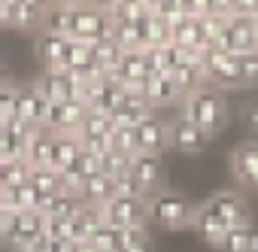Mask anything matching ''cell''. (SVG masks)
Masks as SVG:
<instances>
[{
  "label": "cell",
  "mask_w": 258,
  "mask_h": 252,
  "mask_svg": "<svg viewBox=\"0 0 258 252\" xmlns=\"http://www.w3.org/2000/svg\"><path fill=\"white\" fill-rule=\"evenodd\" d=\"M179 109L198 124L210 140L219 137L225 131V124H228V97H225V91H219L213 85H204L195 94H188Z\"/></svg>",
  "instance_id": "6da1fadb"
},
{
  "label": "cell",
  "mask_w": 258,
  "mask_h": 252,
  "mask_svg": "<svg viewBox=\"0 0 258 252\" xmlns=\"http://www.w3.org/2000/svg\"><path fill=\"white\" fill-rule=\"evenodd\" d=\"M195 204L182 195V192H170V188H158L146 198V216L149 222L167 228V231H182L191 228L195 219Z\"/></svg>",
  "instance_id": "7a4b0ae2"
},
{
  "label": "cell",
  "mask_w": 258,
  "mask_h": 252,
  "mask_svg": "<svg viewBox=\"0 0 258 252\" xmlns=\"http://www.w3.org/2000/svg\"><path fill=\"white\" fill-rule=\"evenodd\" d=\"M103 37H112V19L103 13V7L94 4H73V22H70V40L76 43H97Z\"/></svg>",
  "instance_id": "3957f363"
},
{
  "label": "cell",
  "mask_w": 258,
  "mask_h": 252,
  "mask_svg": "<svg viewBox=\"0 0 258 252\" xmlns=\"http://www.w3.org/2000/svg\"><path fill=\"white\" fill-rule=\"evenodd\" d=\"M228 164H231V176L237 182V192L258 198V140L255 137L240 140L231 149Z\"/></svg>",
  "instance_id": "277c9868"
},
{
  "label": "cell",
  "mask_w": 258,
  "mask_h": 252,
  "mask_svg": "<svg viewBox=\"0 0 258 252\" xmlns=\"http://www.w3.org/2000/svg\"><path fill=\"white\" fill-rule=\"evenodd\" d=\"M201 64H204V73H207V85H213L219 91L243 88L240 55H228V52H219V49H207Z\"/></svg>",
  "instance_id": "5b68a950"
},
{
  "label": "cell",
  "mask_w": 258,
  "mask_h": 252,
  "mask_svg": "<svg viewBox=\"0 0 258 252\" xmlns=\"http://www.w3.org/2000/svg\"><path fill=\"white\" fill-rule=\"evenodd\" d=\"M210 143V137L198 128V124L179 109L173 118H167V149L182 152V155H198L204 152Z\"/></svg>",
  "instance_id": "8992f818"
},
{
  "label": "cell",
  "mask_w": 258,
  "mask_h": 252,
  "mask_svg": "<svg viewBox=\"0 0 258 252\" xmlns=\"http://www.w3.org/2000/svg\"><path fill=\"white\" fill-rule=\"evenodd\" d=\"M100 216L106 225L127 231V228H146L149 216H146V198H124L115 195L106 207H100Z\"/></svg>",
  "instance_id": "52a82bcc"
},
{
  "label": "cell",
  "mask_w": 258,
  "mask_h": 252,
  "mask_svg": "<svg viewBox=\"0 0 258 252\" xmlns=\"http://www.w3.org/2000/svg\"><path fill=\"white\" fill-rule=\"evenodd\" d=\"M207 204L219 213V219L228 225V228H240V225H249L252 222V210H249V201L243 192L237 188H222V192H213L207 198Z\"/></svg>",
  "instance_id": "ba28073f"
},
{
  "label": "cell",
  "mask_w": 258,
  "mask_h": 252,
  "mask_svg": "<svg viewBox=\"0 0 258 252\" xmlns=\"http://www.w3.org/2000/svg\"><path fill=\"white\" fill-rule=\"evenodd\" d=\"M43 234H46V216L43 213H16L7 234H4V243L19 249V252H28Z\"/></svg>",
  "instance_id": "9c48e42d"
},
{
  "label": "cell",
  "mask_w": 258,
  "mask_h": 252,
  "mask_svg": "<svg viewBox=\"0 0 258 252\" xmlns=\"http://www.w3.org/2000/svg\"><path fill=\"white\" fill-rule=\"evenodd\" d=\"M109 79L121 88V91H143V82L149 79V64L143 52H124L118 67L109 73Z\"/></svg>",
  "instance_id": "30bf717a"
},
{
  "label": "cell",
  "mask_w": 258,
  "mask_h": 252,
  "mask_svg": "<svg viewBox=\"0 0 258 252\" xmlns=\"http://www.w3.org/2000/svg\"><path fill=\"white\" fill-rule=\"evenodd\" d=\"M37 91L49 100V103H64V100H76V91H79V82L64 73V70H43L37 76Z\"/></svg>",
  "instance_id": "8fae6325"
},
{
  "label": "cell",
  "mask_w": 258,
  "mask_h": 252,
  "mask_svg": "<svg viewBox=\"0 0 258 252\" xmlns=\"http://www.w3.org/2000/svg\"><path fill=\"white\" fill-rule=\"evenodd\" d=\"M143 97L152 106V112L164 106H182V94L170 73H149V79L143 82Z\"/></svg>",
  "instance_id": "7c38bea8"
},
{
  "label": "cell",
  "mask_w": 258,
  "mask_h": 252,
  "mask_svg": "<svg viewBox=\"0 0 258 252\" xmlns=\"http://www.w3.org/2000/svg\"><path fill=\"white\" fill-rule=\"evenodd\" d=\"M85 115H88V106H85L82 100L52 103V106H49V118H46V128H49L52 134H76Z\"/></svg>",
  "instance_id": "4fadbf2b"
},
{
  "label": "cell",
  "mask_w": 258,
  "mask_h": 252,
  "mask_svg": "<svg viewBox=\"0 0 258 252\" xmlns=\"http://www.w3.org/2000/svg\"><path fill=\"white\" fill-rule=\"evenodd\" d=\"M67 49H70V40L61 34H52V31H40L34 40V55H37L43 70H61Z\"/></svg>",
  "instance_id": "5bb4252c"
},
{
  "label": "cell",
  "mask_w": 258,
  "mask_h": 252,
  "mask_svg": "<svg viewBox=\"0 0 258 252\" xmlns=\"http://www.w3.org/2000/svg\"><path fill=\"white\" fill-rule=\"evenodd\" d=\"M201 61H204V52H185V58L179 61V67L170 73L173 82H176V88H179V94H182V100L188 94H195L198 88L207 85V73H204Z\"/></svg>",
  "instance_id": "9a60e30c"
},
{
  "label": "cell",
  "mask_w": 258,
  "mask_h": 252,
  "mask_svg": "<svg viewBox=\"0 0 258 252\" xmlns=\"http://www.w3.org/2000/svg\"><path fill=\"white\" fill-rule=\"evenodd\" d=\"M134 140H137V155L146 152V155H161L167 149V121L155 112L149 115L143 124L134 128Z\"/></svg>",
  "instance_id": "2e32d148"
},
{
  "label": "cell",
  "mask_w": 258,
  "mask_h": 252,
  "mask_svg": "<svg viewBox=\"0 0 258 252\" xmlns=\"http://www.w3.org/2000/svg\"><path fill=\"white\" fill-rule=\"evenodd\" d=\"M191 231L207 243V246H213V249H219V243L225 240V234L231 231L222 219H219V213L204 201L198 210H195V219H191Z\"/></svg>",
  "instance_id": "e0dca14e"
},
{
  "label": "cell",
  "mask_w": 258,
  "mask_h": 252,
  "mask_svg": "<svg viewBox=\"0 0 258 252\" xmlns=\"http://www.w3.org/2000/svg\"><path fill=\"white\" fill-rule=\"evenodd\" d=\"M149 115H155V112H152V106L146 103L143 91H124V94H121V103L115 106V112H112L109 118H112V124L137 128V124H143Z\"/></svg>",
  "instance_id": "ac0fdd59"
},
{
  "label": "cell",
  "mask_w": 258,
  "mask_h": 252,
  "mask_svg": "<svg viewBox=\"0 0 258 252\" xmlns=\"http://www.w3.org/2000/svg\"><path fill=\"white\" fill-rule=\"evenodd\" d=\"M76 195H79V201H82V207H94V210H100V207H106L115 195H118V188H115V179L112 176H106V173H94V176H88L79 188H76Z\"/></svg>",
  "instance_id": "d6986e66"
},
{
  "label": "cell",
  "mask_w": 258,
  "mask_h": 252,
  "mask_svg": "<svg viewBox=\"0 0 258 252\" xmlns=\"http://www.w3.org/2000/svg\"><path fill=\"white\" fill-rule=\"evenodd\" d=\"M131 176L137 179V185L143 188V195H146V198H149L152 192H158L161 176H164L161 155H146V152L134 155V161H131Z\"/></svg>",
  "instance_id": "ffe728a7"
},
{
  "label": "cell",
  "mask_w": 258,
  "mask_h": 252,
  "mask_svg": "<svg viewBox=\"0 0 258 252\" xmlns=\"http://www.w3.org/2000/svg\"><path fill=\"white\" fill-rule=\"evenodd\" d=\"M52 140L55 134L49 128H31L25 137V161L28 167H49V155H52Z\"/></svg>",
  "instance_id": "44dd1931"
},
{
  "label": "cell",
  "mask_w": 258,
  "mask_h": 252,
  "mask_svg": "<svg viewBox=\"0 0 258 252\" xmlns=\"http://www.w3.org/2000/svg\"><path fill=\"white\" fill-rule=\"evenodd\" d=\"M49 4L46 0H13V28L19 31H43V19H46Z\"/></svg>",
  "instance_id": "7402d4cb"
},
{
  "label": "cell",
  "mask_w": 258,
  "mask_h": 252,
  "mask_svg": "<svg viewBox=\"0 0 258 252\" xmlns=\"http://www.w3.org/2000/svg\"><path fill=\"white\" fill-rule=\"evenodd\" d=\"M79 152H82V143H79L76 134H55V140H52V155H49V170L64 173V170L73 164V158H76Z\"/></svg>",
  "instance_id": "603a6c76"
},
{
  "label": "cell",
  "mask_w": 258,
  "mask_h": 252,
  "mask_svg": "<svg viewBox=\"0 0 258 252\" xmlns=\"http://www.w3.org/2000/svg\"><path fill=\"white\" fill-rule=\"evenodd\" d=\"M82 210V201H79V195L73 192V188H61L58 195H52L49 201H43V216L46 219H64V222H70L76 213Z\"/></svg>",
  "instance_id": "cb8c5ba5"
},
{
  "label": "cell",
  "mask_w": 258,
  "mask_h": 252,
  "mask_svg": "<svg viewBox=\"0 0 258 252\" xmlns=\"http://www.w3.org/2000/svg\"><path fill=\"white\" fill-rule=\"evenodd\" d=\"M0 201H4L13 213H40L43 210V198L34 192L31 182L16 185V188H4L0 192Z\"/></svg>",
  "instance_id": "d4e9b609"
},
{
  "label": "cell",
  "mask_w": 258,
  "mask_h": 252,
  "mask_svg": "<svg viewBox=\"0 0 258 252\" xmlns=\"http://www.w3.org/2000/svg\"><path fill=\"white\" fill-rule=\"evenodd\" d=\"M97 170H100V158L82 149V152L73 158V164L61 173V182H64V188H73V192H76V188H79L88 176H94Z\"/></svg>",
  "instance_id": "484cf974"
},
{
  "label": "cell",
  "mask_w": 258,
  "mask_h": 252,
  "mask_svg": "<svg viewBox=\"0 0 258 252\" xmlns=\"http://www.w3.org/2000/svg\"><path fill=\"white\" fill-rule=\"evenodd\" d=\"M76 137H79V143H109V137H112V118L103 115V112H91L88 109V115L82 118Z\"/></svg>",
  "instance_id": "4316f807"
},
{
  "label": "cell",
  "mask_w": 258,
  "mask_h": 252,
  "mask_svg": "<svg viewBox=\"0 0 258 252\" xmlns=\"http://www.w3.org/2000/svg\"><path fill=\"white\" fill-rule=\"evenodd\" d=\"M219 252H258V225L249 222V225L231 228L219 243Z\"/></svg>",
  "instance_id": "83f0119b"
},
{
  "label": "cell",
  "mask_w": 258,
  "mask_h": 252,
  "mask_svg": "<svg viewBox=\"0 0 258 252\" xmlns=\"http://www.w3.org/2000/svg\"><path fill=\"white\" fill-rule=\"evenodd\" d=\"M100 225H103L100 210H94V207H82V210L70 219V240H73V243H88L91 234H94Z\"/></svg>",
  "instance_id": "f1b7e54d"
},
{
  "label": "cell",
  "mask_w": 258,
  "mask_h": 252,
  "mask_svg": "<svg viewBox=\"0 0 258 252\" xmlns=\"http://www.w3.org/2000/svg\"><path fill=\"white\" fill-rule=\"evenodd\" d=\"M88 52H91V58L97 61V67H100L106 76L118 67V61H121V55H124V49H121L112 37H103V40L91 43V46H88Z\"/></svg>",
  "instance_id": "f546056e"
},
{
  "label": "cell",
  "mask_w": 258,
  "mask_h": 252,
  "mask_svg": "<svg viewBox=\"0 0 258 252\" xmlns=\"http://www.w3.org/2000/svg\"><path fill=\"white\" fill-rule=\"evenodd\" d=\"M70 22H73V4H49L46 19H43V31L61 34L70 40Z\"/></svg>",
  "instance_id": "4dcf8cb0"
},
{
  "label": "cell",
  "mask_w": 258,
  "mask_h": 252,
  "mask_svg": "<svg viewBox=\"0 0 258 252\" xmlns=\"http://www.w3.org/2000/svg\"><path fill=\"white\" fill-rule=\"evenodd\" d=\"M28 182L34 185V192H37L43 201H49L52 195H58V192L64 188L61 173H55V170H49V167H34L31 176H28Z\"/></svg>",
  "instance_id": "1f68e13d"
},
{
  "label": "cell",
  "mask_w": 258,
  "mask_h": 252,
  "mask_svg": "<svg viewBox=\"0 0 258 252\" xmlns=\"http://www.w3.org/2000/svg\"><path fill=\"white\" fill-rule=\"evenodd\" d=\"M25 137L28 134H19L13 128H0V164L25 158Z\"/></svg>",
  "instance_id": "d6a6232c"
},
{
  "label": "cell",
  "mask_w": 258,
  "mask_h": 252,
  "mask_svg": "<svg viewBox=\"0 0 258 252\" xmlns=\"http://www.w3.org/2000/svg\"><path fill=\"white\" fill-rule=\"evenodd\" d=\"M131 161H134V155H127V152L109 146V149L100 155V173H106V176L115 179V176H121V173L131 170Z\"/></svg>",
  "instance_id": "836d02e7"
},
{
  "label": "cell",
  "mask_w": 258,
  "mask_h": 252,
  "mask_svg": "<svg viewBox=\"0 0 258 252\" xmlns=\"http://www.w3.org/2000/svg\"><path fill=\"white\" fill-rule=\"evenodd\" d=\"M31 176V167L25 158H16V161H7L0 164V192L4 188H16V185H25Z\"/></svg>",
  "instance_id": "e575fe53"
},
{
  "label": "cell",
  "mask_w": 258,
  "mask_h": 252,
  "mask_svg": "<svg viewBox=\"0 0 258 252\" xmlns=\"http://www.w3.org/2000/svg\"><path fill=\"white\" fill-rule=\"evenodd\" d=\"M88 246H91V249H97V252H118V246H121V231L103 222V225L91 234Z\"/></svg>",
  "instance_id": "d590c367"
},
{
  "label": "cell",
  "mask_w": 258,
  "mask_h": 252,
  "mask_svg": "<svg viewBox=\"0 0 258 252\" xmlns=\"http://www.w3.org/2000/svg\"><path fill=\"white\" fill-rule=\"evenodd\" d=\"M118 252H152L149 228H127V231H121V246H118Z\"/></svg>",
  "instance_id": "8d00e7d4"
},
{
  "label": "cell",
  "mask_w": 258,
  "mask_h": 252,
  "mask_svg": "<svg viewBox=\"0 0 258 252\" xmlns=\"http://www.w3.org/2000/svg\"><path fill=\"white\" fill-rule=\"evenodd\" d=\"M109 146L127 152V155H137V140H134V128H124V124H112V137Z\"/></svg>",
  "instance_id": "74e56055"
},
{
  "label": "cell",
  "mask_w": 258,
  "mask_h": 252,
  "mask_svg": "<svg viewBox=\"0 0 258 252\" xmlns=\"http://www.w3.org/2000/svg\"><path fill=\"white\" fill-rule=\"evenodd\" d=\"M152 16H158L167 25L179 22L182 19V0H155V4H152Z\"/></svg>",
  "instance_id": "f35d334b"
},
{
  "label": "cell",
  "mask_w": 258,
  "mask_h": 252,
  "mask_svg": "<svg viewBox=\"0 0 258 252\" xmlns=\"http://www.w3.org/2000/svg\"><path fill=\"white\" fill-rule=\"evenodd\" d=\"M16 94H19V85H13V82L0 85V124H7V121H10L13 106H16Z\"/></svg>",
  "instance_id": "ab89813d"
},
{
  "label": "cell",
  "mask_w": 258,
  "mask_h": 252,
  "mask_svg": "<svg viewBox=\"0 0 258 252\" xmlns=\"http://www.w3.org/2000/svg\"><path fill=\"white\" fill-rule=\"evenodd\" d=\"M240 76H243V88L246 85H258V52L240 55Z\"/></svg>",
  "instance_id": "60d3db41"
},
{
  "label": "cell",
  "mask_w": 258,
  "mask_h": 252,
  "mask_svg": "<svg viewBox=\"0 0 258 252\" xmlns=\"http://www.w3.org/2000/svg\"><path fill=\"white\" fill-rule=\"evenodd\" d=\"M240 121L246 124V131L258 140V97H252V100H246L240 106Z\"/></svg>",
  "instance_id": "b9f144b4"
},
{
  "label": "cell",
  "mask_w": 258,
  "mask_h": 252,
  "mask_svg": "<svg viewBox=\"0 0 258 252\" xmlns=\"http://www.w3.org/2000/svg\"><path fill=\"white\" fill-rule=\"evenodd\" d=\"M46 237L49 240H70V222H64V219H46Z\"/></svg>",
  "instance_id": "7bdbcfd3"
},
{
  "label": "cell",
  "mask_w": 258,
  "mask_h": 252,
  "mask_svg": "<svg viewBox=\"0 0 258 252\" xmlns=\"http://www.w3.org/2000/svg\"><path fill=\"white\" fill-rule=\"evenodd\" d=\"M0 28H13V0H0Z\"/></svg>",
  "instance_id": "ee69618b"
},
{
  "label": "cell",
  "mask_w": 258,
  "mask_h": 252,
  "mask_svg": "<svg viewBox=\"0 0 258 252\" xmlns=\"http://www.w3.org/2000/svg\"><path fill=\"white\" fill-rule=\"evenodd\" d=\"M13 210L4 204V201H0V240H4V234H7V228H10V222H13Z\"/></svg>",
  "instance_id": "f6af8a7d"
},
{
  "label": "cell",
  "mask_w": 258,
  "mask_h": 252,
  "mask_svg": "<svg viewBox=\"0 0 258 252\" xmlns=\"http://www.w3.org/2000/svg\"><path fill=\"white\" fill-rule=\"evenodd\" d=\"M7 82H10V79H7V67L0 64V85H7Z\"/></svg>",
  "instance_id": "bcb514c9"
},
{
  "label": "cell",
  "mask_w": 258,
  "mask_h": 252,
  "mask_svg": "<svg viewBox=\"0 0 258 252\" xmlns=\"http://www.w3.org/2000/svg\"><path fill=\"white\" fill-rule=\"evenodd\" d=\"M255 22H258V7H255Z\"/></svg>",
  "instance_id": "7dc6e473"
}]
</instances>
